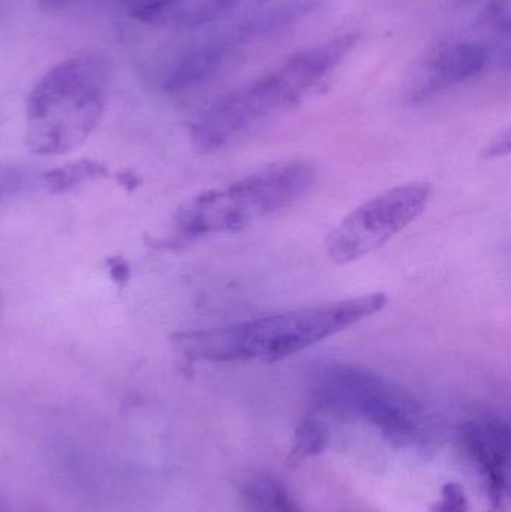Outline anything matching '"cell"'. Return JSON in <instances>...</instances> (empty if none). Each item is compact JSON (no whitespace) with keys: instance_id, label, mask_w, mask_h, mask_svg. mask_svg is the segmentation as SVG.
Wrapping results in <instances>:
<instances>
[{"instance_id":"cell-6","label":"cell","mask_w":511,"mask_h":512,"mask_svg":"<svg viewBox=\"0 0 511 512\" xmlns=\"http://www.w3.org/2000/svg\"><path fill=\"white\" fill-rule=\"evenodd\" d=\"M431 194L429 183L414 182L371 198L330 231L327 254L341 265L371 255L425 212Z\"/></svg>"},{"instance_id":"cell-17","label":"cell","mask_w":511,"mask_h":512,"mask_svg":"<svg viewBox=\"0 0 511 512\" xmlns=\"http://www.w3.org/2000/svg\"><path fill=\"white\" fill-rule=\"evenodd\" d=\"M0 512H12L9 510L8 505L5 504V502L0 501Z\"/></svg>"},{"instance_id":"cell-8","label":"cell","mask_w":511,"mask_h":512,"mask_svg":"<svg viewBox=\"0 0 511 512\" xmlns=\"http://www.w3.org/2000/svg\"><path fill=\"white\" fill-rule=\"evenodd\" d=\"M461 438L485 478L492 504L500 507L509 492V426L500 418L471 420L462 426Z\"/></svg>"},{"instance_id":"cell-12","label":"cell","mask_w":511,"mask_h":512,"mask_svg":"<svg viewBox=\"0 0 511 512\" xmlns=\"http://www.w3.org/2000/svg\"><path fill=\"white\" fill-rule=\"evenodd\" d=\"M104 165L98 162L81 161L63 165L41 174V188L47 192H66L77 188L81 183L92 182L104 176Z\"/></svg>"},{"instance_id":"cell-3","label":"cell","mask_w":511,"mask_h":512,"mask_svg":"<svg viewBox=\"0 0 511 512\" xmlns=\"http://www.w3.org/2000/svg\"><path fill=\"white\" fill-rule=\"evenodd\" d=\"M110 69L96 54H77L51 66L30 90L26 144L36 156H59L95 132L107 107Z\"/></svg>"},{"instance_id":"cell-16","label":"cell","mask_w":511,"mask_h":512,"mask_svg":"<svg viewBox=\"0 0 511 512\" xmlns=\"http://www.w3.org/2000/svg\"><path fill=\"white\" fill-rule=\"evenodd\" d=\"M510 150V137L509 134L504 135V137L498 138L495 143H492L491 146L486 150V158H498V156H503L504 153H509Z\"/></svg>"},{"instance_id":"cell-5","label":"cell","mask_w":511,"mask_h":512,"mask_svg":"<svg viewBox=\"0 0 511 512\" xmlns=\"http://www.w3.org/2000/svg\"><path fill=\"white\" fill-rule=\"evenodd\" d=\"M315 397L324 408L356 415L392 438H408L419 426V403L384 376L354 364H330L318 372Z\"/></svg>"},{"instance_id":"cell-14","label":"cell","mask_w":511,"mask_h":512,"mask_svg":"<svg viewBox=\"0 0 511 512\" xmlns=\"http://www.w3.org/2000/svg\"><path fill=\"white\" fill-rule=\"evenodd\" d=\"M435 512H468V499L465 489L459 484L449 483L441 490Z\"/></svg>"},{"instance_id":"cell-10","label":"cell","mask_w":511,"mask_h":512,"mask_svg":"<svg viewBox=\"0 0 511 512\" xmlns=\"http://www.w3.org/2000/svg\"><path fill=\"white\" fill-rule=\"evenodd\" d=\"M236 45V39L228 32L222 38L186 48L159 71V84L167 92H185L200 86L221 69Z\"/></svg>"},{"instance_id":"cell-15","label":"cell","mask_w":511,"mask_h":512,"mask_svg":"<svg viewBox=\"0 0 511 512\" xmlns=\"http://www.w3.org/2000/svg\"><path fill=\"white\" fill-rule=\"evenodd\" d=\"M81 2H84V0H38V5L42 11L60 12L71 8V6L78 5V3ZM129 2H132V0H129ZM143 2L144 0H141V3ZM138 5H140V3H138Z\"/></svg>"},{"instance_id":"cell-7","label":"cell","mask_w":511,"mask_h":512,"mask_svg":"<svg viewBox=\"0 0 511 512\" xmlns=\"http://www.w3.org/2000/svg\"><path fill=\"white\" fill-rule=\"evenodd\" d=\"M489 50L483 42L458 39L444 42L431 51L414 80L416 96L432 95L473 80L485 71Z\"/></svg>"},{"instance_id":"cell-2","label":"cell","mask_w":511,"mask_h":512,"mask_svg":"<svg viewBox=\"0 0 511 512\" xmlns=\"http://www.w3.org/2000/svg\"><path fill=\"white\" fill-rule=\"evenodd\" d=\"M354 44L356 38L345 35L297 51L263 77L225 96L195 123L194 146L201 152H215L293 107L338 68Z\"/></svg>"},{"instance_id":"cell-1","label":"cell","mask_w":511,"mask_h":512,"mask_svg":"<svg viewBox=\"0 0 511 512\" xmlns=\"http://www.w3.org/2000/svg\"><path fill=\"white\" fill-rule=\"evenodd\" d=\"M386 304V295L375 292L224 327L185 331L173 337V345L191 361L275 363L371 318Z\"/></svg>"},{"instance_id":"cell-11","label":"cell","mask_w":511,"mask_h":512,"mask_svg":"<svg viewBox=\"0 0 511 512\" xmlns=\"http://www.w3.org/2000/svg\"><path fill=\"white\" fill-rule=\"evenodd\" d=\"M245 501L251 512H299L275 478L257 475L246 483Z\"/></svg>"},{"instance_id":"cell-9","label":"cell","mask_w":511,"mask_h":512,"mask_svg":"<svg viewBox=\"0 0 511 512\" xmlns=\"http://www.w3.org/2000/svg\"><path fill=\"white\" fill-rule=\"evenodd\" d=\"M252 0H147L132 9V18L155 29L191 32L225 20Z\"/></svg>"},{"instance_id":"cell-4","label":"cell","mask_w":511,"mask_h":512,"mask_svg":"<svg viewBox=\"0 0 511 512\" xmlns=\"http://www.w3.org/2000/svg\"><path fill=\"white\" fill-rule=\"evenodd\" d=\"M317 168L305 159L276 162L224 188L185 201L174 215L171 242L237 233L293 206L314 185Z\"/></svg>"},{"instance_id":"cell-13","label":"cell","mask_w":511,"mask_h":512,"mask_svg":"<svg viewBox=\"0 0 511 512\" xmlns=\"http://www.w3.org/2000/svg\"><path fill=\"white\" fill-rule=\"evenodd\" d=\"M324 444H326V438H324L321 427L314 420H306L297 429L291 457L296 460H303L306 457L315 456V454L321 453Z\"/></svg>"}]
</instances>
